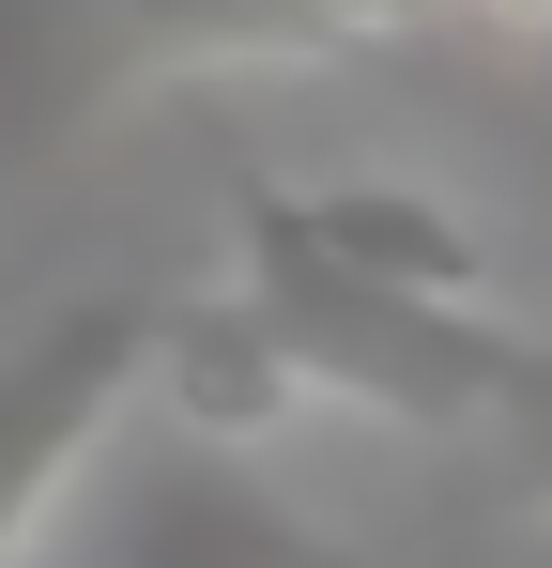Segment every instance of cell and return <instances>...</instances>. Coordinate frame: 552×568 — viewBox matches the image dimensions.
Listing matches in <instances>:
<instances>
[{
  "label": "cell",
  "mask_w": 552,
  "mask_h": 568,
  "mask_svg": "<svg viewBox=\"0 0 552 568\" xmlns=\"http://www.w3.org/2000/svg\"><path fill=\"white\" fill-rule=\"evenodd\" d=\"M491 16H522V31H552V0H491Z\"/></svg>",
  "instance_id": "7a4b0ae2"
},
{
  "label": "cell",
  "mask_w": 552,
  "mask_h": 568,
  "mask_svg": "<svg viewBox=\"0 0 552 568\" xmlns=\"http://www.w3.org/2000/svg\"><path fill=\"white\" fill-rule=\"evenodd\" d=\"M139 354H154L139 307H78V323H47L31 354H0V554L31 538V507L62 491V462L108 430V399L139 384Z\"/></svg>",
  "instance_id": "6da1fadb"
}]
</instances>
